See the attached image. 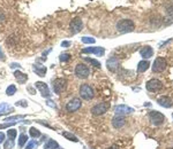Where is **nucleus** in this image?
Instances as JSON below:
<instances>
[{
	"label": "nucleus",
	"mask_w": 173,
	"mask_h": 149,
	"mask_svg": "<svg viewBox=\"0 0 173 149\" xmlns=\"http://www.w3.org/2000/svg\"><path fill=\"white\" fill-rule=\"evenodd\" d=\"M134 29H135V25H134V22H133L132 20L124 18V20H120L119 22L117 23V30L120 33L132 32V31H134Z\"/></svg>",
	"instance_id": "1"
},
{
	"label": "nucleus",
	"mask_w": 173,
	"mask_h": 149,
	"mask_svg": "<svg viewBox=\"0 0 173 149\" xmlns=\"http://www.w3.org/2000/svg\"><path fill=\"white\" fill-rule=\"evenodd\" d=\"M80 95L82 99L84 100H91L95 93H93V88L88 84H83L80 86Z\"/></svg>",
	"instance_id": "2"
},
{
	"label": "nucleus",
	"mask_w": 173,
	"mask_h": 149,
	"mask_svg": "<svg viewBox=\"0 0 173 149\" xmlns=\"http://www.w3.org/2000/svg\"><path fill=\"white\" fill-rule=\"evenodd\" d=\"M75 74H76V77H79L81 79H86L88 77H89V74H90V70L89 68L86 67V64H77L76 67H75Z\"/></svg>",
	"instance_id": "3"
},
{
	"label": "nucleus",
	"mask_w": 173,
	"mask_h": 149,
	"mask_svg": "<svg viewBox=\"0 0 173 149\" xmlns=\"http://www.w3.org/2000/svg\"><path fill=\"white\" fill-rule=\"evenodd\" d=\"M69 29H70V32L73 34L79 33L81 30L83 29V22H82V20L79 18V17L73 18V20L70 21V23H69Z\"/></svg>",
	"instance_id": "4"
},
{
	"label": "nucleus",
	"mask_w": 173,
	"mask_h": 149,
	"mask_svg": "<svg viewBox=\"0 0 173 149\" xmlns=\"http://www.w3.org/2000/svg\"><path fill=\"white\" fill-rule=\"evenodd\" d=\"M167 67V62L164 57H157L155 62L152 64V71L154 72H161L164 71Z\"/></svg>",
	"instance_id": "5"
},
{
	"label": "nucleus",
	"mask_w": 173,
	"mask_h": 149,
	"mask_svg": "<svg viewBox=\"0 0 173 149\" xmlns=\"http://www.w3.org/2000/svg\"><path fill=\"white\" fill-rule=\"evenodd\" d=\"M110 108V103L107 102H102V103H98L96 104L93 108L91 109V113L92 115L95 116H100V115H104Z\"/></svg>",
	"instance_id": "6"
},
{
	"label": "nucleus",
	"mask_w": 173,
	"mask_h": 149,
	"mask_svg": "<svg viewBox=\"0 0 173 149\" xmlns=\"http://www.w3.org/2000/svg\"><path fill=\"white\" fill-rule=\"evenodd\" d=\"M66 85H67V81L63 78H57V79L53 81V91L56 94H61L63 92V90L66 88Z\"/></svg>",
	"instance_id": "7"
},
{
	"label": "nucleus",
	"mask_w": 173,
	"mask_h": 149,
	"mask_svg": "<svg viewBox=\"0 0 173 149\" xmlns=\"http://www.w3.org/2000/svg\"><path fill=\"white\" fill-rule=\"evenodd\" d=\"M149 117H150L151 123H152L154 125H161V124L164 123V120H165L164 115L161 114V113H158V111H151L149 114Z\"/></svg>",
	"instance_id": "8"
},
{
	"label": "nucleus",
	"mask_w": 173,
	"mask_h": 149,
	"mask_svg": "<svg viewBox=\"0 0 173 149\" xmlns=\"http://www.w3.org/2000/svg\"><path fill=\"white\" fill-rule=\"evenodd\" d=\"M147 90L149 92H157V91H161L163 88V84H161V80L158 79H150L148 83H147Z\"/></svg>",
	"instance_id": "9"
},
{
	"label": "nucleus",
	"mask_w": 173,
	"mask_h": 149,
	"mask_svg": "<svg viewBox=\"0 0 173 149\" xmlns=\"http://www.w3.org/2000/svg\"><path fill=\"white\" fill-rule=\"evenodd\" d=\"M35 86H36V88L39 91V93L42 94V97H51L50 88H49V86L46 85L45 83H43V81H36V83H35Z\"/></svg>",
	"instance_id": "10"
},
{
	"label": "nucleus",
	"mask_w": 173,
	"mask_h": 149,
	"mask_svg": "<svg viewBox=\"0 0 173 149\" xmlns=\"http://www.w3.org/2000/svg\"><path fill=\"white\" fill-rule=\"evenodd\" d=\"M81 104H82V102H81L80 99L74 97V99H72L66 104V109H67V111H69V113H74V111H76V110H79L81 108Z\"/></svg>",
	"instance_id": "11"
},
{
	"label": "nucleus",
	"mask_w": 173,
	"mask_h": 149,
	"mask_svg": "<svg viewBox=\"0 0 173 149\" xmlns=\"http://www.w3.org/2000/svg\"><path fill=\"white\" fill-rule=\"evenodd\" d=\"M82 53H86V54H95V55H97V56H102L105 54V49H104V47H99V46H96V47H86L84 48Z\"/></svg>",
	"instance_id": "12"
},
{
	"label": "nucleus",
	"mask_w": 173,
	"mask_h": 149,
	"mask_svg": "<svg viewBox=\"0 0 173 149\" xmlns=\"http://www.w3.org/2000/svg\"><path fill=\"white\" fill-rule=\"evenodd\" d=\"M133 111H134V109L128 107V106H125V104H119V106H117L114 108V113L117 115H120V116L132 114Z\"/></svg>",
	"instance_id": "13"
},
{
	"label": "nucleus",
	"mask_w": 173,
	"mask_h": 149,
	"mask_svg": "<svg viewBox=\"0 0 173 149\" xmlns=\"http://www.w3.org/2000/svg\"><path fill=\"white\" fill-rule=\"evenodd\" d=\"M106 65H107V69H109V70L115 71L117 69L119 68L120 62H119V60H118L117 57H111V59H109V60L106 61Z\"/></svg>",
	"instance_id": "14"
},
{
	"label": "nucleus",
	"mask_w": 173,
	"mask_h": 149,
	"mask_svg": "<svg viewBox=\"0 0 173 149\" xmlns=\"http://www.w3.org/2000/svg\"><path fill=\"white\" fill-rule=\"evenodd\" d=\"M125 123H126L125 117H124V116H120V115H117L115 117H113V119H112V125L114 126L115 128L122 127V126L125 125Z\"/></svg>",
	"instance_id": "15"
},
{
	"label": "nucleus",
	"mask_w": 173,
	"mask_h": 149,
	"mask_svg": "<svg viewBox=\"0 0 173 149\" xmlns=\"http://www.w3.org/2000/svg\"><path fill=\"white\" fill-rule=\"evenodd\" d=\"M140 55L143 57V59H150V57L154 55V49L150 46H145V47H143L140 51Z\"/></svg>",
	"instance_id": "16"
},
{
	"label": "nucleus",
	"mask_w": 173,
	"mask_h": 149,
	"mask_svg": "<svg viewBox=\"0 0 173 149\" xmlns=\"http://www.w3.org/2000/svg\"><path fill=\"white\" fill-rule=\"evenodd\" d=\"M158 104L159 106H161V107H164V108H171L172 107V100L170 99V97H161L158 99Z\"/></svg>",
	"instance_id": "17"
},
{
	"label": "nucleus",
	"mask_w": 173,
	"mask_h": 149,
	"mask_svg": "<svg viewBox=\"0 0 173 149\" xmlns=\"http://www.w3.org/2000/svg\"><path fill=\"white\" fill-rule=\"evenodd\" d=\"M13 111V107L9 106L8 103L2 102L0 103V116H4V115H7Z\"/></svg>",
	"instance_id": "18"
},
{
	"label": "nucleus",
	"mask_w": 173,
	"mask_h": 149,
	"mask_svg": "<svg viewBox=\"0 0 173 149\" xmlns=\"http://www.w3.org/2000/svg\"><path fill=\"white\" fill-rule=\"evenodd\" d=\"M14 76H15V78H16V80L20 84H24L28 80V76L25 74H23V72H21V71H19V70H16L14 72Z\"/></svg>",
	"instance_id": "19"
},
{
	"label": "nucleus",
	"mask_w": 173,
	"mask_h": 149,
	"mask_svg": "<svg viewBox=\"0 0 173 149\" xmlns=\"http://www.w3.org/2000/svg\"><path fill=\"white\" fill-rule=\"evenodd\" d=\"M32 69H34V71L38 74L39 77H44V76H45L46 67H44V65H42V64H36V65H34Z\"/></svg>",
	"instance_id": "20"
},
{
	"label": "nucleus",
	"mask_w": 173,
	"mask_h": 149,
	"mask_svg": "<svg viewBox=\"0 0 173 149\" xmlns=\"http://www.w3.org/2000/svg\"><path fill=\"white\" fill-rule=\"evenodd\" d=\"M150 67V63L149 61H141V62H138V65H137V71L138 72H144V71H147L148 68Z\"/></svg>",
	"instance_id": "21"
},
{
	"label": "nucleus",
	"mask_w": 173,
	"mask_h": 149,
	"mask_svg": "<svg viewBox=\"0 0 173 149\" xmlns=\"http://www.w3.org/2000/svg\"><path fill=\"white\" fill-rule=\"evenodd\" d=\"M44 148L45 149H56L58 148V143L57 141H54V140H52V139H49V141L45 143V146H44Z\"/></svg>",
	"instance_id": "22"
},
{
	"label": "nucleus",
	"mask_w": 173,
	"mask_h": 149,
	"mask_svg": "<svg viewBox=\"0 0 173 149\" xmlns=\"http://www.w3.org/2000/svg\"><path fill=\"white\" fill-rule=\"evenodd\" d=\"M16 93V86L15 85H9L7 87V90H6V94L8 95V97H12V95H14Z\"/></svg>",
	"instance_id": "23"
},
{
	"label": "nucleus",
	"mask_w": 173,
	"mask_h": 149,
	"mask_svg": "<svg viewBox=\"0 0 173 149\" xmlns=\"http://www.w3.org/2000/svg\"><path fill=\"white\" fill-rule=\"evenodd\" d=\"M63 135L65 138H67L68 140H70V141H74V142H79V139L75 137L74 134H72V133H69V132H63Z\"/></svg>",
	"instance_id": "24"
},
{
	"label": "nucleus",
	"mask_w": 173,
	"mask_h": 149,
	"mask_svg": "<svg viewBox=\"0 0 173 149\" xmlns=\"http://www.w3.org/2000/svg\"><path fill=\"white\" fill-rule=\"evenodd\" d=\"M29 134H30V137L31 138L40 137V132L38 131L37 128H35V127H30V130H29Z\"/></svg>",
	"instance_id": "25"
},
{
	"label": "nucleus",
	"mask_w": 173,
	"mask_h": 149,
	"mask_svg": "<svg viewBox=\"0 0 173 149\" xmlns=\"http://www.w3.org/2000/svg\"><path fill=\"white\" fill-rule=\"evenodd\" d=\"M27 141H28V137L25 134H21L20 138H19V147H23Z\"/></svg>",
	"instance_id": "26"
},
{
	"label": "nucleus",
	"mask_w": 173,
	"mask_h": 149,
	"mask_svg": "<svg viewBox=\"0 0 173 149\" xmlns=\"http://www.w3.org/2000/svg\"><path fill=\"white\" fill-rule=\"evenodd\" d=\"M84 61L91 63L92 65H93V67H96V68H100V63L98 62V61H96V60H93V59H90V57H84Z\"/></svg>",
	"instance_id": "27"
},
{
	"label": "nucleus",
	"mask_w": 173,
	"mask_h": 149,
	"mask_svg": "<svg viewBox=\"0 0 173 149\" xmlns=\"http://www.w3.org/2000/svg\"><path fill=\"white\" fill-rule=\"evenodd\" d=\"M59 60H60L61 62H67V61L70 60V54H69V53H63V54H60Z\"/></svg>",
	"instance_id": "28"
},
{
	"label": "nucleus",
	"mask_w": 173,
	"mask_h": 149,
	"mask_svg": "<svg viewBox=\"0 0 173 149\" xmlns=\"http://www.w3.org/2000/svg\"><path fill=\"white\" fill-rule=\"evenodd\" d=\"M81 40L83 44H95V41H96L95 38H92V37H83Z\"/></svg>",
	"instance_id": "29"
},
{
	"label": "nucleus",
	"mask_w": 173,
	"mask_h": 149,
	"mask_svg": "<svg viewBox=\"0 0 173 149\" xmlns=\"http://www.w3.org/2000/svg\"><path fill=\"white\" fill-rule=\"evenodd\" d=\"M16 134H17L16 130H8V132H7V135H8L9 140H14L15 137H16Z\"/></svg>",
	"instance_id": "30"
},
{
	"label": "nucleus",
	"mask_w": 173,
	"mask_h": 149,
	"mask_svg": "<svg viewBox=\"0 0 173 149\" xmlns=\"http://www.w3.org/2000/svg\"><path fill=\"white\" fill-rule=\"evenodd\" d=\"M38 146V142H36V141H30V142L27 144V147H25V149H34L35 147H37Z\"/></svg>",
	"instance_id": "31"
},
{
	"label": "nucleus",
	"mask_w": 173,
	"mask_h": 149,
	"mask_svg": "<svg viewBox=\"0 0 173 149\" xmlns=\"http://www.w3.org/2000/svg\"><path fill=\"white\" fill-rule=\"evenodd\" d=\"M14 147V140H8L5 142V149H11Z\"/></svg>",
	"instance_id": "32"
},
{
	"label": "nucleus",
	"mask_w": 173,
	"mask_h": 149,
	"mask_svg": "<svg viewBox=\"0 0 173 149\" xmlns=\"http://www.w3.org/2000/svg\"><path fill=\"white\" fill-rule=\"evenodd\" d=\"M13 125H15V122H8V123H6V124H2V125H0V130L1 128H6V127H9V126H13Z\"/></svg>",
	"instance_id": "33"
},
{
	"label": "nucleus",
	"mask_w": 173,
	"mask_h": 149,
	"mask_svg": "<svg viewBox=\"0 0 173 149\" xmlns=\"http://www.w3.org/2000/svg\"><path fill=\"white\" fill-rule=\"evenodd\" d=\"M15 104H16V106H21V107H27V106H28L27 101H24V100H20V101H17Z\"/></svg>",
	"instance_id": "34"
},
{
	"label": "nucleus",
	"mask_w": 173,
	"mask_h": 149,
	"mask_svg": "<svg viewBox=\"0 0 173 149\" xmlns=\"http://www.w3.org/2000/svg\"><path fill=\"white\" fill-rule=\"evenodd\" d=\"M21 118H23V116H14V117H8V118H6V122H12V120L14 119H21Z\"/></svg>",
	"instance_id": "35"
},
{
	"label": "nucleus",
	"mask_w": 173,
	"mask_h": 149,
	"mask_svg": "<svg viewBox=\"0 0 173 149\" xmlns=\"http://www.w3.org/2000/svg\"><path fill=\"white\" fill-rule=\"evenodd\" d=\"M5 20H6L5 13L0 9V23H4V22H5Z\"/></svg>",
	"instance_id": "36"
},
{
	"label": "nucleus",
	"mask_w": 173,
	"mask_h": 149,
	"mask_svg": "<svg viewBox=\"0 0 173 149\" xmlns=\"http://www.w3.org/2000/svg\"><path fill=\"white\" fill-rule=\"evenodd\" d=\"M46 104L52 107V108H57V106H56V104L53 103V101H51V100H47V101H46Z\"/></svg>",
	"instance_id": "37"
},
{
	"label": "nucleus",
	"mask_w": 173,
	"mask_h": 149,
	"mask_svg": "<svg viewBox=\"0 0 173 149\" xmlns=\"http://www.w3.org/2000/svg\"><path fill=\"white\" fill-rule=\"evenodd\" d=\"M6 57H5V54H4V52H2V49L0 48V61H5Z\"/></svg>",
	"instance_id": "38"
},
{
	"label": "nucleus",
	"mask_w": 173,
	"mask_h": 149,
	"mask_svg": "<svg viewBox=\"0 0 173 149\" xmlns=\"http://www.w3.org/2000/svg\"><path fill=\"white\" fill-rule=\"evenodd\" d=\"M5 141V134L2 132H0V143H2Z\"/></svg>",
	"instance_id": "39"
},
{
	"label": "nucleus",
	"mask_w": 173,
	"mask_h": 149,
	"mask_svg": "<svg viewBox=\"0 0 173 149\" xmlns=\"http://www.w3.org/2000/svg\"><path fill=\"white\" fill-rule=\"evenodd\" d=\"M69 45H70L69 41H63V43H61V46H63V47H68Z\"/></svg>",
	"instance_id": "40"
},
{
	"label": "nucleus",
	"mask_w": 173,
	"mask_h": 149,
	"mask_svg": "<svg viewBox=\"0 0 173 149\" xmlns=\"http://www.w3.org/2000/svg\"><path fill=\"white\" fill-rule=\"evenodd\" d=\"M11 67H12V68H16V67H19V68H21V65H20V64H17V63H12Z\"/></svg>",
	"instance_id": "41"
},
{
	"label": "nucleus",
	"mask_w": 173,
	"mask_h": 149,
	"mask_svg": "<svg viewBox=\"0 0 173 149\" xmlns=\"http://www.w3.org/2000/svg\"><path fill=\"white\" fill-rule=\"evenodd\" d=\"M28 90H29V92H30V94H35V91L31 88V87H28Z\"/></svg>",
	"instance_id": "42"
},
{
	"label": "nucleus",
	"mask_w": 173,
	"mask_h": 149,
	"mask_svg": "<svg viewBox=\"0 0 173 149\" xmlns=\"http://www.w3.org/2000/svg\"><path fill=\"white\" fill-rule=\"evenodd\" d=\"M109 149H117L115 147H111V148H109Z\"/></svg>",
	"instance_id": "43"
},
{
	"label": "nucleus",
	"mask_w": 173,
	"mask_h": 149,
	"mask_svg": "<svg viewBox=\"0 0 173 149\" xmlns=\"http://www.w3.org/2000/svg\"><path fill=\"white\" fill-rule=\"evenodd\" d=\"M56 149H61V148H59V147H58V148H56Z\"/></svg>",
	"instance_id": "44"
},
{
	"label": "nucleus",
	"mask_w": 173,
	"mask_h": 149,
	"mask_svg": "<svg viewBox=\"0 0 173 149\" xmlns=\"http://www.w3.org/2000/svg\"><path fill=\"white\" fill-rule=\"evenodd\" d=\"M172 117H173V115H172Z\"/></svg>",
	"instance_id": "45"
},
{
	"label": "nucleus",
	"mask_w": 173,
	"mask_h": 149,
	"mask_svg": "<svg viewBox=\"0 0 173 149\" xmlns=\"http://www.w3.org/2000/svg\"><path fill=\"white\" fill-rule=\"evenodd\" d=\"M172 149H173V148H172Z\"/></svg>",
	"instance_id": "46"
}]
</instances>
